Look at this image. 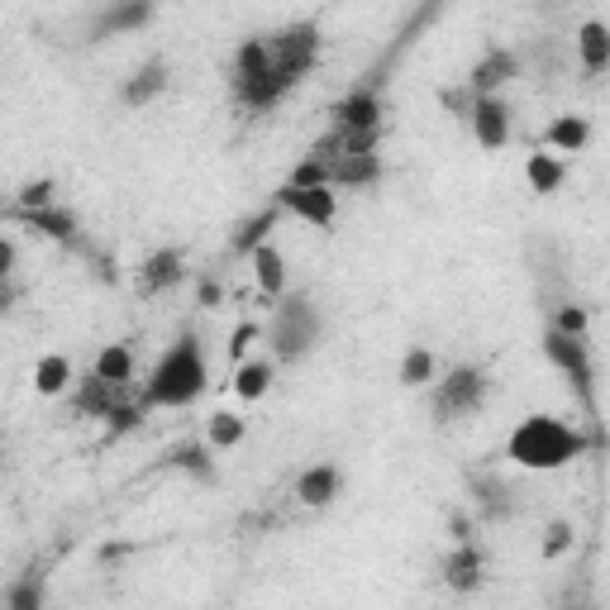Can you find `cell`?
Instances as JSON below:
<instances>
[{"mask_svg":"<svg viewBox=\"0 0 610 610\" xmlns=\"http://www.w3.org/2000/svg\"><path fill=\"white\" fill-rule=\"evenodd\" d=\"M205 382H211V373H205L201 339L196 334H182V339H176L149 373L143 406H191V400L205 392Z\"/></svg>","mask_w":610,"mask_h":610,"instance_id":"obj_1","label":"cell"},{"mask_svg":"<svg viewBox=\"0 0 610 610\" xmlns=\"http://www.w3.org/2000/svg\"><path fill=\"white\" fill-rule=\"evenodd\" d=\"M506 454L516 458L520 468H529V472H558V468H568V462L582 454V435L568 429L563 420H553V415H529V420L516 425Z\"/></svg>","mask_w":610,"mask_h":610,"instance_id":"obj_2","label":"cell"},{"mask_svg":"<svg viewBox=\"0 0 610 610\" xmlns=\"http://www.w3.org/2000/svg\"><path fill=\"white\" fill-rule=\"evenodd\" d=\"M315 334H319L315 301H305V296H286V301L277 305V315H272L267 339H272V353H277L282 363H296L301 353L315 344Z\"/></svg>","mask_w":610,"mask_h":610,"instance_id":"obj_3","label":"cell"},{"mask_svg":"<svg viewBox=\"0 0 610 610\" xmlns=\"http://www.w3.org/2000/svg\"><path fill=\"white\" fill-rule=\"evenodd\" d=\"M267 53H272V68H277L282 77L301 82V77L315 68L319 29H315V24H292V29H282V34H272V39H267Z\"/></svg>","mask_w":610,"mask_h":610,"instance_id":"obj_4","label":"cell"},{"mask_svg":"<svg viewBox=\"0 0 610 610\" xmlns=\"http://www.w3.org/2000/svg\"><path fill=\"white\" fill-rule=\"evenodd\" d=\"M272 205H277L282 215H296V220H305V224H315V230H329L334 211H339V201H334V186H282Z\"/></svg>","mask_w":610,"mask_h":610,"instance_id":"obj_5","label":"cell"},{"mask_svg":"<svg viewBox=\"0 0 610 610\" xmlns=\"http://www.w3.org/2000/svg\"><path fill=\"white\" fill-rule=\"evenodd\" d=\"M481 396H487V377H481L477 367H454L448 382L439 387V396H435V410L444 415V420H454V415L477 410Z\"/></svg>","mask_w":610,"mask_h":610,"instance_id":"obj_6","label":"cell"},{"mask_svg":"<svg viewBox=\"0 0 610 610\" xmlns=\"http://www.w3.org/2000/svg\"><path fill=\"white\" fill-rule=\"evenodd\" d=\"M543 353H549V358L572 377V387L591 400V358H587V344H582V339H568V334H558V329H549V334H543Z\"/></svg>","mask_w":610,"mask_h":610,"instance_id":"obj_7","label":"cell"},{"mask_svg":"<svg viewBox=\"0 0 610 610\" xmlns=\"http://www.w3.org/2000/svg\"><path fill=\"white\" fill-rule=\"evenodd\" d=\"M334 124H339L344 134H377L382 130V101L373 91H348L339 105H334Z\"/></svg>","mask_w":610,"mask_h":610,"instance_id":"obj_8","label":"cell"},{"mask_svg":"<svg viewBox=\"0 0 610 610\" xmlns=\"http://www.w3.org/2000/svg\"><path fill=\"white\" fill-rule=\"evenodd\" d=\"M468 120H472L481 149H506V139H510V110H506L501 95H477Z\"/></svg>","mask_w":610,"mask_h":610,"instance_id":"obj_9","label":"cell"},{"mask_svg":"<svg viewBox=\"0 0 610 610\" xmlns=\"http://www.w3.org/2000/svg\"><path fill=\"white\" fill-rule=\"evenodd\" d=\"M516 72H520V58L510 53V48H491V53H487V58H481L477 68H472V77H468V91H472V95H496V91H501V87H506Z\"/></svg>","mask_w":610,"mask_h":610,"instance_id":"obj_10","label":"cell"},{"mask_svg":"<svg viewBox=\"0 0 610 610\" xmlns=\"http://www.w3.org/2000/svg\"><path fill=\"white\" fill-rule=\"evenodd\" d=\"M292 87H296V82H292V77H282L277 68H267V72H258V77H248V82H234L238 101H244L248 110H272L286 91H292Z\"/></svg>","mask_w":610,"mask_h":610,"instance_id":"obj_11","label":"cell"},{"mask_svg":"<svg viewBox=\"0 0 610 610\" xmlns=\"http://www.w3.org/2000/svg\"><path fill=\"white\" fill-rule=\"evenodd\" d=\"M248 263H253V282H258V292L267 301H282L286 296V263H282V253L263 244V248H253L248 253Z\"/></svg>","mask_w":610,"mask_h":610,"instance_id":"obj_12","label":"cell"},{"mask_svg":"<svg viewBox=\"0 0 610 610\" xmlns=\"http://www.w3.org/2000/svg\"><path fill=\"white\" fill-rule=\"evenodd\" d=\"M120 400H124V387H110V382H101L95 373L77 382V410L91 415V420H105Z\"/></svg>","mask_w":610,"mask_h":610,"instance_id":"obj_13","label":"cell"},{"mask_svg":"<svg viewBox=\"0 0 610 610\" xmlns=\"http://www.w3.org/2000/svg\"><path fill=\"white\" fill-rule=\"evenodd\" d=\"M377 176H382L377 153H353V157H334L329 163V186H373Z\"/></svg>","mask_w":610,"mask_h":610,"instance_id":"obj_14","label":"cell"},{"mask_svg":"<svg viewBox=\"0 0 610 610\" xmlns=\"http://www.w3.org/2000/svg\"><path fill=\"white\" fill-rule=\"evenodd\" d=\"M296 496L305 506H329L334 496H339V468L334 462H319V468H311V472H301V481H296Z\"/></svg>","mask_w":610,"mask_h":610,"instance_id":"obj_15","label":"cell"},{"mask_svg":"<svg viewBox=\"0 0 610 610\" xmlns=\"http://www.w3.org/2000/svg\"><path fill=\"white\" fill-rule=\"evenodd\" d=\"M444 582L454 587V591H477V587H481V553L472 549V543H458V549L448 553Z\"/></svg>","mask_w":610,"mask_h":610,"instance_id":"obj_16","label":"cell"},{"mask_svg":"<svg viewBox=\"0 0 610 610\" xmlns=\"http://www.w3.org/2000/svg\"><path fill=\"white\" fill-rule=\"evenodd\" d=\"M577 53H582V68L587 72H606L610 62V29L601 20H587L577 29Z\"/></svg>","mask_w":610,"mask_h":610,"instance_id":"obj_17","label":"cell"},{"mask_svg":"<svg viewBox=\"0 0 610 610\" xmlns=\"http://www.w3.org/2000/svg\"><path fill=\"white\" fill-rule=\"evenodd\" d=\"M182 277H186V267H182V253L176 248H163L143 263V292H167V286H176Z\"/></svg>","mask_w":610,"mask_h":610,"instance_id":"obj_18","label":"cell"},{"mask_svg":"<svg viewBox=\"0 0 610 610\" xmlns=\"http://www.w3.org/2000/svg\"><path fill=\"white\" fill-rule=\"evenodd\" d=\"M95 377L110 382V387H130V377H134L130 344H105L101 353H95Z\"/></svg>","mask_w":610,"mask_h":610,"instance_id":"obj_19","label":"cell"},{"mask_svg":"<svg viewBox=\"0 0 610 610\" xmlns=\"http://www.w3.org/2000/svg\"><path fill=\"white\" fill-rule=\"evenodd\" d=\"M587 139H591V124L582 115H558L549 130H543V143L558 149V153H582Z\"/></svg>","mask_w":610,"mask_h":610,"instance_id":"obj_20","label":"cell"},{"mask_svg":"<svg viewBox=\"0 0 610 610\" xmlns=\"http://www.w3.org/2000/svg\"><path fill=\"white\" fill-rule=\"evenodd\" d=\"M272 377H277V367H272L267 358H258V363H238V373H234V396H238V400H263L267 387H272Z\"/></svg>","mask_w":610,"mask_h":610,"instance_id":"obj_21","label":"cell"},{"mask_svg":"<svg viewBox=\"0 0 610 610\" xmlns=\"http://www.w3.org/2000/svg\"><path fill=\"white\" fill-rule=\"evenodd\" d=\"M68 382H72V363L62 358V353L39 358V367H34V392L39 396H62V392H68Z\"/></svg>","mask_w":610,"mask_h":610,"instance_id":"obj_22","label":"cell"},{"mask_svg":"<svg viewBox=\"0 0 610 610\" xmlns=\"http://www.w3.org/2000/svg\"><path fill=\"white\" fill-rule=\"evenodd\" d=\"M149 20H153V6H115V10H105L101 20H95V39L124 34V29H139V24H149Z\"/></svg>","mask_w":610,"mask_h":610,"instance_id":"obj_23","label":"cell"},{"mask_svg":"<svg viewBox=\"0 0 610 610\" xmlns=\"http://www.w3.org/2000/svg\"><path fill=\"white\" fill-rule=\"evenodd\" d=\"M525 176H529V186H535L539 196H553V191L563 186V163H558V157H549V153H529Z\"/></svg>","mask_w":610,"mask_h":610,"instance_id":"obj_24","label":"cell"},{"mask_svg":"<svg viewBox=\"0 0 610 610\" xmlns=\"http://www.w3.org/2000/svg\"><path fill=\"white\" fill-rule=\"evenodd\" d=\"M277 215H282L277 205H267V211H258V215H253V220L244 224V230L234 234V244H230V248H234V253H244V258H248L253 248H263V244H267V234H272V224H277Z\"/></svg>","mask_w":610,"mask_h":610,"instance_id":"obj_25","label":"cell"},{"mask_svg":"<svg viewBox=\"0 0 610 610\" xmlns=\"http://www.w3.org/2000/svg\"><path fill=\"white\" fill-rule=\"evenodd\" d=\"M163 87H167V68H163V62H149V68H139L134 82L124 87V101H130V105H149Z\"/></svg>","mask_w":610,"mask_h":610,"instance_id":"obj_26","label":"cell"},{"mask_svg":"<svg viewBox=\"0 0 610 610\" xmlns=\"http://www.w3.org/2000/svg\"><path fill=\"white\" fill-rule=\"evenodd\" d=\"M24 220L34 224L39 234H48V238H62V244H72V238H77V220H72L68 211H53V205H48V211H29Z\"/></svg>","mask_w":610,"mask_h":610,"instance_id":"obj_27","label":"cell"},{"mask_svg":"<svg viewBox=\"0 0 610 610\" xmlns=\"http://www.w3.org/2000/svg\"><path fill=\"white\" fill-rule=\"evenodd\" d=\"M429 377H435V353H429V348H410L406 358H400V387H425Z\"/></svg>","mask_w":610,"mask_h":610,"instance_id":"obj_28","label":"cell"},{"mask_svg":"<svg viewBox=\"0 0 610 610\" xmlns=\"http://www.w3.org/2000/svg\"><path fill=\"white\" fill-rule=\"evenodd\" d=\"M244 435H248L244 415H230V410L211 415V444H215V448H234V444H244Z\"/></svg>","mask_w":610,"mask_h":610,"instance_id":"obj_29","label":"cell"},{"mask_svg":"<svg viewBox=\"0 0 610 610\" xmlns=\"http://www.w3.org/2000/svg\"><path fill=\"white\" fill-rule=\"evenodd\" d=\"M10 610H43V582H39V577H24V582H14Z\"/></svg>","mask_w":610,"mask_h":610,"instance_id":"obj_30","label":"cell"},{"mask_svg":"<svg viewBox=\"0 0 610 610\" xmlns=\"http://www.w3.org/2000/svg\"><path fill=\"white\" fill-rule=\"evenodd\" d=\"M176 468H186V472H196V477H215V468H211V454H205L201 444H191V448H176Z\"/></svg>","mask_w":610,"mask_h":610,"instance_id":"obj_31","label":"cell"},{"mask_svg":"<svg viewBox=\"0 0 610 610\" xmlns=\"http://www.w3.org/2000/svg\"><path fill=\"white\" fill-rule=\"evenodd\" d=\"M286 186H329V167L319 163V157H305V163H296L292 182Z\"/></svg>","mask_w":610,"mask_h":610,"instance_id":"obj_32","label":"cell"},{"mask_svg":"<svg viewBox=\"0 0 610 610\" xmlns=\"http://www.w3.org/2000/svg\"><path fill=\"white\" fill-rule=\"evenodd\" d=\"M553 329L568 334V339H582V334H587V311H577V305H563V311H558V319H553Z\"/></svg>","mask_w":610,"mask_h":610,"instance_id":"obj_33","label":"cell"},{"mask_svg":"<svg viewBox=\"0 0 610 610\" xmlns=\"http://www.w3.org/2000/svg\"><path fill=\"white\" fill-rule=\"evenodd\" d=\"M48 201H53V182H29L20 191V211H48Z\"/></svg>","mask_w":610,"mask_h":610,"instance_id":"obj_34","label":"cell"},{"mask_svg":"<svg viewBox=\"0 0 610 610\" xmlns=\"http://www.w3.org/2000/svg\"><path fill=\"white\" fill-rule=\"evenodd\" d=\"M105 425H110V435H130V429L139 425V406H115L105 415Z\"/></svg>","mask_w":610,"mask_h":610,"instance_id":"obj_35","label":"cell"},{"mask_svg":"<svg viewBox=\"0 0 610 610\" xmlns=\"http://www.w3.org/2000/svg\"><path fill=\"white\" fill-rule=\"evenodd\" d=\"M253 339H258V325H238V329H234V339H230V358H234V363H244V353H248Z\"/></svg>","mask_w":610,"mask_h":610,"instance_id":"obj_36","label":"cell"},{"mask_svg":"<svg viewBox=\"0 0 610 610\" xmlns=\"http://www.w3.org/2000/svg\"><path fill=\"white\" fill-rule=\"evenodd\" d=\"M568 539H572V535H568V525H553V529H549V543H543V549H549V553H563V549H568Z\"/></svg>","mask_w":610,"mask_h":610,"instance_id":"obj_37","label":"cell"},{"mask_svg":"<svg viewBox=\"0 0 610 610\" xmlns=\"http://www.w3.org/2000/svg\"><path fill=\"white\" fill-rule=\"evenodd\" d=\"M10 267H14V244L10 238H0V282L10 277Z\"/></svg>","mask_w":610,"mask_h":610,"instance_id":"obj_38","label":"cell"},{"mask_svg":"<svg viewBox=\"0 0 610 610\" xmlns=\"http://www.w3.org/2000/svg\"><path fill=\"white\" fill-rule=\"evenodd\" d=\"M448 529H454L458 543H472V525H468V516H454V520H448Z\"/></svg>","mask_w":610,"mask_h":610,"instance_id":"obj_39","label":"cell"},{"mask_svg":"<svg viewBox=\"0 0 610 610\" xmlns=\"http://www.w3.org/2000/svg\"><path fill=\"white\" fill-rule=\"evenodd\" d=\"M201 305H220V286H215V282L201 286Z\"/></svg>","mask_w":610,"mask_h":610,"instance_id":"obj_40","label":"cell"},{"mask_svg":"<svg viewBox=\"0 0 610 610\" xmlns=\"http://www.w3.org/2000/svg\"><path fill=\"white\" fill-rule=\"evenodd\" d=\"M10 305H14V286H10V282H0V315H6Z\"/></svg>","mask_w":610,"mask_h":610,"instance_id":"obj_41","label":"cell"}]
</instances>
